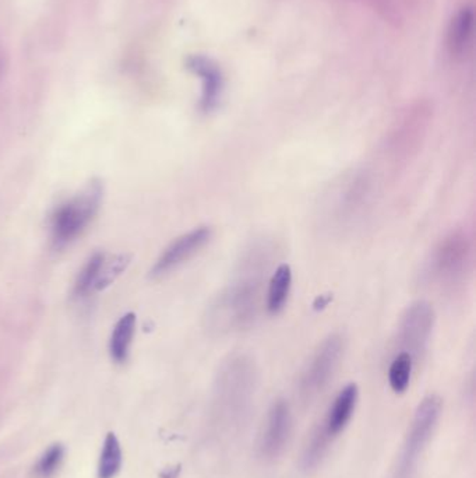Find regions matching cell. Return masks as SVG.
<instances>
[{"label":"cell","instance_id":"6da1fadb","mask_svg":"<svg viewBox=\"0 0 476 478\" xmlns=\"http://www.w3.org/2000/svg\"><path fill=\"white\" fill-rule=\"evenodd\" d=\"M266 247H252L240 266L239 278L218 294L206 315L207 327L215 334L249 329L257 319L261 276L266 270Z\"/></svg>","mask_w":476,"mask_h":478},{"label":"cell","instance_id":"7a4b0ae2","mask_svg":"<svg viewBox=\"0 0 476 478\" xmlns=\"http://www.w3.org/2000/svg\"><path fill=\"white\" fill-rule=\"evenodd\" d=\"M104 198V186L91 179L79 193L53 208L50 217L51 238L55 247H66L84 232L94 220Z\"/></svg>","mask_w":476,"mask_h":478},{"label":"cell","instance_id":"3957f363","mask_svg":"<svg viewBox=\"0 0 476 478\" xmlns=\"http://www.w3.org/2000/svg\"><path fill=\"white\" fill-rule=\"evenodd\" d=\"M254 364L245 356L230 358L221 368L215 383L218 414L228 419H239L254 396Z\"/></svg>","mask_w":476,"mask_h":478},{"label":"cell","instance_id":"277c9868","mask_svg":"<svg viewBox=\"0 0 476 478\" xmlns=\"http://www.w3.org/2000/svg\"><path fill=\"white\" fill-rule=\"evenodd\" d=\"M441 400L437 396H427L422 400L415 412L414 421L405 441L404 451L398 466V478H410L414 472L419 455L431 441L436 428L437 419L441 417Z\"/></svg>","mask_w":476,"mask_h":478},{"label":"cell","instance_id":"5b68a950","mask_svg":"<svg viewBox=\"0 0 476 478\" xmlns=\"http://www.w3.org/2000/svg\"><path fill=\"white\" fill-rule=\"evenodd\" d=\"M471 256L470 238L463 231L451 232L439 244L432 256V276L441 283H456L468 271Z\"/></svg>","mask_w":476,"mask_h":478},{"label":"cell","instance_id":"8992f818","mask_svg":"<svg viewBox=\"0 0 476 478\" xmlns=\"http://www.w3.org/2000/svg\"><path fill=\"white\" fill-rule=\"evenodd\" d=\"M344 351V341L339 334H332L320 344L309 365L300 376V392L310 400L324 389L334 375Z\"/></svg>","mask_w":476,"mask_h":478},{"label":"cell","instance_id":"52a82bcc","mask_svg":"<svg viewBox=\"0 0 476 478\" xmlns=\"http://www.w3.org/2000/svg\"><path fill=\"white\" fill-rule=\"evenodd\" d=\"M434 310L426 301L410 303L402 315L398 327V344L402 347L401 353H407L412 360L426 350L427 343L433 332Z\"/></svg>","mask_w":476,"mask_h":478},{"label":"cell","instance_id":"ba28073f","mask_svg":"<svg viewBox=\"0 0 476 478\" xmlns=\"http://www.w3.org/2000/svg\"><path fill=\"white\" fill-rule=\"evenodd\" d=\"M213 238V230L207 225L194 228L188 234L176 238L169 247H165L152 269V278H158L176 270L179 266L196 256Z\"/></svg>","mask_w":476,"mask_h":478},{"label":"cell","instance_id":"9c48e42d","mask_svg":"<svg viewBox=\"0 0 476 478\" xmlns=\"http://www.w3.org/2000/svg\"><path fill=\"white\" fill-rule=\"evenodd\" d=\"M186 67L201 80V113L210 114L217 109L223 91V76L220 67L206 55H191Z\"/></svg>","mask_w":476,"mask_h":478},{"label":"cell","instance_id":"30bf717a","mask_svg":"<svg viewBox=\"0 0 476 478\" xmlns=\"http://www.w3.org/2000/svg\"><path fill=\"white\" fill-rule=\"evenodd\" d=\"M291 411L284 400H277L273 407L269 409L267 417L266 429H264L260 451L266 458H276L283 452L284 446L291 434Z\"/></svg>","mask_w":476,"mask_h":478},{"label":"cell","instance_id":"8fae6325","mask_svg":"<svg viewBox=\"0 0 476 478\" xmlns=\"http://www.w3.org/2000/svg\"><path fill=\"white\" fill-rule=\"evenodd\" d=\"M369 193H371V181L366 174L359 172L344 182L337 193L339 195L335 203L337 218L345 222L358 215L363 205H366Z\"/></svg>","mask_w":476,"mask_h":478},{"label":"cell","instance_id":"7c38bea8","mask_svg":"<svg viewBox=\"0 0 476 478\" xmlns=\"http://www.w3.org/2000/svg\"><path fill=\"white\" fill-rule=\"evenodd\" d=\"M473 21L475 16L472 6H463L454 14L447 30V48L451 57L464 58L470 51L473 38Z\"/></svg>","mask_w":476,"mask_h":478},{"label":"cell","instance_id":"4fadbf2b","mask_svg":"<svg viewBox=\"0 0 476 478\" xmlns=\"http://www.w3.org/2000/svg\"><path fill=\"white\" fill-rule=\"evenodd\" d=\"M358 402V388L355 383H349L335 397L332 407L330 409L329 417L325 421V431L334 438L339 432L347 427L352 414H354L355 406Z\"/></svg>","mask_w":476,"mask_h":478},{"label":"cell","instance_id":"5bb4252c","mask_svg":"<svg viewBox=\"0 0 476 478\" xmlns=\"http://www.w3.org/2000/svg\"><path fill=\"white\" fill-rule=\"evenodd\" d=\"M135 332L136 315L129 312L118 320L109 340V353L115 363L123 364L128 360Z\"/></svg>","mask_w":476,"mask_h":478},{"label":"cell","instance_id":"9a60e30c","mask_svg":"<svg viewBox=\"0 0 476 478\" xmlns=\"http://www.w3.org/2000/svg\"><path fill=\"white\" fill-rule=\"evenodd\" d=\"M291 286H293V270L288 264H281L269 278L267 291V310L269 314H279L285 308Z\"/></svg>","mask_w":476,"mask_h":478},{"label":"cell","instance_id":"2e32d148","mask_svg":"<svg viewBox=\"0 0 476 478\" xmlns=\"http://www.w3.org/2000/svg\"><path fill=\"white\" fill-rule=\"evenodd\" d=\"M122 466V449L115 434H108L99 458L98 478H113Z\"/></svg>","mask_w":476,"mask_h":478},{"label":"cell","instance_id":"e0dca14e","mask_svg":"<svg viewBox=\"0 0 476 478\" xmlns=\"http://www.w3.org/2000/svg\"><path fill=\"white\" fill-rule=\"evenodd\" d=\"M130 261H132V257L126 254L115 255L112 257L105 256L102 262L101 269H99L98 276H97L96 283H94V287H92V293L105 290L111 284H113V281L128 269Z\"/></svg>","mask_w":476,"mask_h":478},{"label":"cell","instance_id":"ac0fdd59","mask_svg":"<svg viewBox=\"0 0 476 478\" xmlns=\"http://www.w3.org/2000/svg\"><path fill=\"white\" fill-rule=\"evenodd\" d=\"M106 255L104 252H94L89 257V261L82 266L77 276L76 283L73 287V294L77 298L87 297L90 293H92V287L96 283L97 276H98L99 269H101L102 262L105 259Z\"/></svg>","mask_w":476,"mask_h":478},{"label":"cell","instance_id":"d6986e66","mask_svg":"<svg viewBox=\"0 0 476 478\" xmlns=\"http://www.w3.org/2000/svg\"><path fill=\"white\" fill-rule=\"evenodd\" d=\"M414 360L407 353H400L391 363L388 371V380H390L391 389L395 393H402L407 390L410 385V373H412Z\"/></svg>","mask_w":476,"mask_h":478},{"label":"cell","instance_id":"ffe728a7","mask_svg":"<svg viewBox=\"0 0 476 478\" xmlns=\"http://www.w3.org/2000/svg\"><path fill=\"white\" fill-rule=\"evenodd\" d=\"M65 449L59 443L51 446L34 467V475L36 478H52L62 466Z\"/></svg>","mask_w":476,"mask_h":478},{"label":"cell","instance_id":"44dd1931","mask_svg":"<svg viewBox=\"0 0 476 478\" xmlns=\"http://www.w3.org/2000/svg\"><path fill=\"white\" fill-rule=\"evenodd\" d=\"M332 436L329 432L325 431V428L320 429L312 441H310L309 446L306 448L305 455H303V468L305 470H312L316 466L319 465L323 456H324L325 449L329 445V441Z\"/></svg>","mask_w":476,"mask_h":478}]
</instances>
